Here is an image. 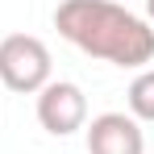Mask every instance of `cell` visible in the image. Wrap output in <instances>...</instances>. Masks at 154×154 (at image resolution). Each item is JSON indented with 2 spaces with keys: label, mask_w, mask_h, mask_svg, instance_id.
Returning <instances> with one entry per match:
<instances>
[{
  "label": "cell",
  "mask_w": 154,
  "mask_h": 154,
  "mask_svg": "<svg viewBox=\"0 0 154 154\" xmlns=\"http://www.w3.org/2000/svg\"><path fill=\"white\" fill-rule=\"evenodd\" d=\"M54 29L75 50L112 67H146L154 58V25L112 0H63Z\"/></svg>",
  "instance_id": "1"
},
{
  "label": "cell",
  "mask_w": 154,
  "mask_h": 154,
  "mask_svg": "<svg viewBox=\"0 0 154 154\" xmlns=\"http://www.w3.org/2000/svg\"><path fill=\"white\" fill-rule=\"evenodd\" d=\"M38 121L54 137H67V133L83 129L88 125V96H83V88L71 83V79H50L38 92Z\"/></svg>",
  "instance_id": "3"
},
{
  "label": "cell",
  "mask_w": 154,
  "mask_h": 154,
  "mask_svg": "<svg viewBox=\"0 0 154 154\" xmlns=\"http://www.w3.org/2000/svg\"><path fill=\"white\" fill-rule=\"evenodd\" d=\"M146 17H150V25H154V0H146Z\"/></svg>",
  "instance_id": "6"
},
{
  "label": "cell",
  "mask_w": 154,
  "mask_h": 154,
  "mask_svg": "<svg viewBox=\"0 0 154 154\" xmlns=\"http://www.w3.org/2000/svg\"><path fill=\"white\" fill-rule=\"evenodd\" d=\"M50 50L42 38L33 33H8L0 42V83L8 92H21V96H33L50 83Z\"/></svg>",
  "instance_id": "2"
},
{
  "label": "cell",
  "mask_w": 154,
  "mask_h": 154,
  "mask_svg": "<svg viewBox=\"0 0 154 154\" xmlns=\"http://www.w3.org/2000/svg\"><path fill=\"white\" fill-rule=\"evenodd\" d=\"M129 117L142 125V121H154V67H142L133 83H129Z\"/></svg>",
  "instance_id": "5"
},
{
  "label": "cell",
  "mask_w": 154,
  "mask_h": 154,
  "mask_svg": "<svg viewBox=\"0 0 154 154\" xmlns=\"http://www.w3.org/2000/svg\"><path fill=\"white\" fill-rule=\"evenodd\" d=\"M88 154H146V133L129 112H100L88 125Z\"/></svg>",
  "instance_id": "4"
}]
</instances>
